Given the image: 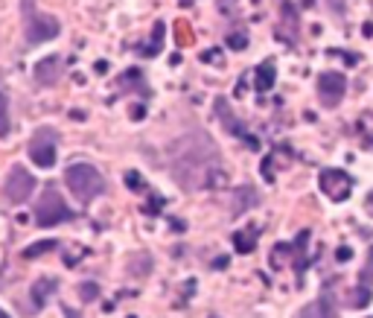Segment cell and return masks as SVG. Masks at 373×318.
Instances as JSON below:
<instances>
[{
    "instance_id": "1",
    "label": "cell",
    "mask_w": 373,
    "mask_h": 318,
    "mask_svg": "<svg viewBox=\"0 0 373 318\" xmlns=\"http://www.w3.org/2000/svg\"><path fill=\"white\" fill-rule=\"evenodd\" d=\"M187 149L176 155L172 169H176V178L181 187H216L219 178H225V173H219V152L213 140L205 137L202 149H193V137L181 140Z\"/></svg>"
},
{
    "instance_id": "2",
    "label": "cell",
    "mask_w": 373,
    "mask_h": 318,
    "mask_svg": "<svg viewBox=\"0 0 373 318\" xmlns=\"http://www.w3.org/2000/svg\"><path fill=\"white\" fill-rule=\"evenodd\" d=\"M64 181H67L70 193L76 195L79 202H91L93 195H103L105 193L103 173H99L96 166H91V164H73V166H67Z\"/></svg>"
},
{
    "instance_id": "3",
    "label": "cell",
    "mask_w": 373,
    "mask_h": 318,
    "mask_svg": "<svg viewBox=\"0 0 373 318\" xmlns=\"http://www.w3.org/2000/svg\"><path fill=\"white\" fill-rule=\"evenodd\" d=\"M23 4V38L27 44H41L59 35V21L35 9V0H21Z\"/></svg>"
},
{
    "instance_id": "4",
    "label": "cell",
    "mask_w": 373,
    "mask_h": 318,
    "mask_svg": "<svg viewBox=\"0 0 373 318\" xmlns=\"http://www.w3.org/2000/svg\"><path fill=\"white\" fill-rule=\"evenodd\" d=\"M67 219H73V210L62 202L59 190L50 184L44 193H41V202H35V222L41 228H53L59 222H67Z\"/></svg>"
},
{
    "instance_id": "5",
    "label": "cell",
    "mask_w": 373,
    "mask_h": 318,
    "mask_svg": "<svg viewBox=\"0 0 373 318\" xmlns=\"http://www.w3.org/2000/svg\"><path fill=\"white\" fill-rule=\"evenodd\" d=\"M33 190H35L33 173H27V169H23L21 164H15V166L9 169V178L4 181V195H6L12 205H21V202L30 199Z\"/></svg>"
},
{
    "instance_id": "6",
    "label": "cell",
    "mask_w": 373,
    "mask_h": 318,
    "mask_svg": "<svg viewBox=\"0 0 373 318\" xmlns=\"http://www.w3.org/2000/svg\"><path fill=\"white\" fill-rule=\"evenodd\" d=\"M30 158L35 166L50 169L56 164V132L53 129H38L30 140Z\"/></svg>"
},
{
    "instance_id": "7",
    "label": "cell",
    "mask_w": 373,
    "mask_h": 318,
    "mask_svg": "<svg viewBox=\"0 0 373 318\" xmlns=\"http://www.w3.org/2000/svg\"><path fill=\"white\" fill-rule=\"evenodd\" d=\"M321 190H324L327 199L333 202H347L350 199V193H353V178L344 173V169H324L318 178Z\"/></svg>"
},
{
    "instance_id": "8",
    "label": "cell",
    "mask_w": 373,
    "mask_h": 318,
    "mask_svg": "<svg viewBox=\"0 0 373 318\" xmlns=\"http://www.w3.org/2000/svg\"><path fill=\"white\" fill-rule=\"evenodd\" d=\"M344 91H347V79L341 76V73L327 70V73H321V76H318V96H321V103H324L327 108L341 103Z\"/></svg>"
},
{
    "instance_id": "9",
    "label": "cell",
    "mask_w": 373,
    "mask_h": 318,
    "mask_svg": "<svg viewBox=\"0 0 373 318\" xmlns=\"http://www.w3.org/2000/svg\"><path fill=\"white\" fill-rule=\"evenodd\" d=\"M62 76V59L59 56H47L35 64V79L38 85H56Z\"/></svg>"
},
{
    "instance_id": "10",
    "label": "cell",
    "mask_w": 373,
    "mask_h": 318,
    "mask_svg": "<svg viewBox=\"0 0 373 318\" xmlns=\"http://www.w3.org/2000/svg\"><path fill=\"white\" fill-rule=\"evenodd\" d=\"M297 318H335V301H333V295H321L318 301L306 304L301 312H297Z\"/></svg>"
},
{
    "instance_id": "11",
    "label": "cell",
    "mask_w": 373,
    "mask_h": 318,
    "mask_svg": "<svg viewBox=\"0 0 373 318\" xmlns=\"http://www.w3.org/2000/svg\"><path fill=\"white\" fill-rule=\"evenodd\" d=\"M216 108H219V117H222V120H225V126L231 129V135H236V137H242V140H245L248 146H254V149H257V146H260V143H257V140H254L251 135H248V132H245V126H239V120H236V117H231V111H228V103H225V100H216Z\"/></svg>"
},
{
    "instance_id": "12",
    "label": "cell",
    "mask_w": 373,
    "mask_h": 318,
    "mask_svg": "<svg viewBox=\"0 0 373 318\" xmlns=\"http://www.w3.org/2000/svg\"><path fill=\"white\" fill-rule=\"evenodd\" d=\"M275 79H277V67H275V62H263L257 70H254V88L257 91H271V85H275Z\"/></svg>"
},
{
    "instance_id": "13",
    "label": "cell",
    "mask_w": 373,
    "mask_h": 318,
    "mask_svg": "<svg viewBox=\"0 0 373 318\" xmlns=\"http://www.w3.org/2000/svg\"><path fill=\"white\" fill-rule=\"evenodd\" d=\"M257 237H260V228H245V231H236L234 234V246L239 254H248V251H254L257 249Z\"/></svg>"
},
{
    "instance_id": "14",
    "label": "cell",
    "mask_w": 373,
    "mask_h": 318,
    "mask_svg": "<svg viewBox=\"0 0 373 318\" xmlns=\"http://www.w3.org/2000/svg\"><path fill=\"white\" fill-rule=\"evenodd\" d=\"M50 292H56V280H53V278H41V280L33 286V304H35V310L47 304Z\"/></svg>"
},
{
    "instance_id": "15",
    "label": "cell",
    "mask_w": 373,
    "mask_h": 318,
    "mask_svg": "<svg viewBox=\"0 0 373 318\" xmlns=\"http://www.w3.org/2000/svg\"><path fill=\"white\" fill-rule=\"evenodd\" d=\"M350 295H353V298H350V307H353V310H365V307L373 301L370 286H356V289L350 292Z\"/></svg>"
},
{
    "instance_id": "16",
    "label": "cell",
    "mask_w": 373,
    "mask_h": 318,
    "mask_svg": "<svg viewBox=\"0 0 373 318\" xmlns=\"http://www.w3.org/2000/svg\"><path fill=\"white\" fill-rule=\"evenodd\" d=\"M53 249H59V242L56 239H47V242H33L30 249H23V257H38V254H44V251H53Z\"/></svg>"
},
{
    "instance_id": "17",
    "label": "cell",
    "mask_w": 373,
    "mask_h": 318,
    "mask_svg": "<svg viewBox=\"0 0 373 318\" xmlns=\"http://www.w3.org/2000/svg\"><path fill=\"white\" fill-rule=\"evenodd\" d=\"M6 135H9V103H6L4 91H0V137H6Z\"/></svg>"
},
{
    "instance_id": "18",
    "label": "cell",
    "mask_w": 373,
    "mask_h": 318,
    "mask_svg": "<svg viewBox=\"0 0 373 318\" xmlns=\"http://www.w3.org/2000/svg\"><path fill=\"white\" fill-rule=\"evenodd\" d=\"M161 35H163V23L158 21V23H155V33H152V38H155L152 47H149V50H140V53H143V56H155V53H158V47H161V41H163Z\"/></svg>"
},
{
    "instance_id": "19",
    "label": "cell",
    "mask_w": 373,
    "mask_h": 318,
    "mask_svg": "<svg viewBox=\"0 0 373 318\" xmlns=\"http://www.w3.org/2000/svg\"><path fill=\"white\" fill-rule=\"evenodd\" d=\"M228 47H231V50H245V47H248V35L239 30V33H231L228 35Z\"/></svg>"
},
{
    "instance_id": "20",
    "label": "cell",
    "mask_w": 373,
    "mask_h": 318,
    "mask_svg": "<svg viewBox=\"0 0 373 318\" xmlns=\"http://www.w3.org/2000/svg\"><path fill=\"white\" fill-rule=\"evenodd\" d=\"M362 283H365V286L373 283V249L367 251V263H365V272H362Z\"/></svg>"
},
{
    "instance_id": "21",
    "label": "cell",
    "mask_w": 373,
    "mask_h": 318,
    "mask_svg": "<svg viewBox=\"0 0 373 318\" xmlns=\"http://www.w3.org/2000/svg\"><path fill=\"white\" fill-rule=\"evenodd\" d=\"M79 292H82V301H93L99 289H96V283H82V289H79Z\"/></svg>"
},
{
    "instance_id": "22",
    "label": "cell",
    "mask_w": 373,
    "mask_h": 318,
    "mask_svg": "<svg viewBox=\"0 0 373 318\" xmlns=\"http://www.w3.org/2000/svg\"><path fill=\"white\" fill-rule=\"evenodd\" d=\"M327 6H330V12L344 15V12H347V0H327Z\"/></svg>"
},
{
    "instance_id": "23",
    "label": "cell",
    "mask_w": 373,
    "mask_h": 318,
    "mask_svg": "<svg viewBox=\"0 0 373 318\" xmlns=\"http://www.w3.org/2000/svg\"><path fill=\"white\" fill-rule=\"evenodd\" d=\"M126 184H129L132 190H143V187H146V184L140 181V176H137V173H126Z\"/></svg>"
},
{
    "instance_id": "24",
    "label": "cell",
    "mask_w": 373,
    "mask_h": 318,
    "mask_svg": "<svg viewBox=\"0 0 373 318\" xmlns=\"http://www.w3.org/2000/svg\"><path fill=\"white\" fill-rule=\"evenodd\" d=\"M335 260H338V263H347V260H353V249H347V246H341V249L335 251Z\"/></svg>"
},
{
    "instance_id": "25",
    "label": "cell",
    "mask_w": 373,
    "mask_h": 318,
    "mask_svg": "<svg viewBox=\"0 0 373 318\" xmlns=\"http://www.w3.org/2000/svg\"><path fill=\"white\" fill-rule=\"evenodd\" d=\"M178 33H181V38H178L181 44H190V41H193V38H190L193 33H190V30H184V23H178Z\"/></svg>"
},
{
    "instance_id": "26",
    "label": "cell",
    "mask_w": 373,
    "mask_h": 318,
    "mask_svg": "<svg viewBox=\"0 0 373 318\" xmlns=\"http://www.w3.org/2000/svg\"><path fill=\"white\" fill-rule=\"evenodd\" d=\"M231 6H236V0H219V9L222 12H231Z\"/></svg>"
},
{
    "instance_id": "27",
    "label": "cell",
    "mask_w": 373,
    "mask_h": 318,
    "mask_svg": "<svg viewBox=\"0 0 373 318\" xmlns=\"http://www.w3.org/2000/svg\"><path fill=\"white\" fill-rule=\"evenodd\" d=\"M365 210H367V213L373 216V190L367 193V202H365Z\"/></svg>"
},
{
    "instance_id": "28",
    "label": "cell",
    "mask_w": 373,
    "mask_h": 318,
    "mask_svg": "<svg viewBox=\"0 0 373 318\" xmlns=\"http://www.w3.org/2000/svg\"><path fill=\"white\" fill-rule=\"evenodd\" d=\"M0 318H9V315H6V312H4V310H0Z\"/></svg>"
},
{
    "instance_id": "29",
    "label": "cell",
    "mask_w": 373,
    "mask_h": 318,
    "mask_svg": "<svg viewBox=\"0 0 373 318\" xmlns=\"http://www.w3.org/2000/svg\"><path fill=\"white\" fill-rule=\"evenodd\" d=\"M213 318H216V315H213Z\"/></svg>"
}]
</instances>
